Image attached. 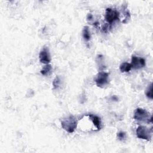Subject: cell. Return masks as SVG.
Returning <instances> with one entry per match:
<instances>
[{
  "instance_id": "1",
  "label": "cell",
  "mask_w": 153,
  "mask_h": 153,
  "mask_svg": "<svg viewBox=\"0 0 153 153\" xmlns=\"http://www.w3.org/2000/svg\"><path fill=\"white\" fill-rule=\"evenodd\" d=\"M61 125L65 130L72 133L77 127V120L74 116H69L62 121Z\"/></svg>"
},
{
  "instance_id": "2",
  "label": "cell",
  "mask_w": 153,
  "mask_h": 153,
  "mask_svg": "<svg viewBox=\"0 0 153 153\" xmlns=\"http://www.w3.org/2000/svg\"><path fill=\"white\" fill-rule=\"evenodd\" d=\"M134 119L138 121L145 122L147 123L152 122V116L149 118V113L145 109L142 108H138L134 113Z\"/></svg>"
},
{
  "instance_id": "3",
  "label": "cell",
  "mask_w": 153,
  "mask_h": 153,
  "mask_svg": "<svg viewBox=\"0 0 153 153\" xmlns=\"http://www.w3.org/2000/svg\"><path fill=\"white\" fill-rule=\"evenodd\" d=\"M137 135L139 139L150 141L152 136V129L142 126H139L137 129Z\"/></svg>"
},
{
  "instance_id": "4",
  "label": "cell",
  "mask_w": 153,
  "mask_h": 153,
  "mask_svg": "<svg viewBox=\"0 0 153 153\" xmlns=\"http://www.w3.org/2000/svg\"><path fill=\"white\" fill-rule=\"evenodd\" d=\"M105 20L108 24H112L119 19V13L116 10L108 8L105 11Z\"/></svg>"
},
{
  "instance_id": "5",
  "label": "cell",
  "mask_w": 153,
  "mask_h": 153,
  "mask_svg": "<svg viewBox=\"0 0 153 153\" xmlns=\"http://www.w3.org/2000/svg\"><path fill=\"white\" fill-rule=\"evenodd\" d=\"M108 78L109 74L106 72H99L96 78L94 79V82H96L97 86L99 87H102L105 85H107L108 83Z\"/></svg>"
},
{
  "instance_id": "6",
  "label": "cell",
  "mask_w": 153,
  "mask_h": 153,
  "mask_svg": "<svg viewBox=\"0 0 153 153\" xmlns=\"http://www.w3.org/2000/svg\"><path fill=\"white\" fill-rule=\"evenodd\" d=\"M132 68L135 69H139L144 68L145 65V61L144 58L141 57H137L135 56H132V63L130 64Z\"/></svg>"
},
{
  "instance_id": "7",
  "label": "cell",
  "mask_w": 153,
  "mask_h": 153,
  "mask_svg": "<svg viewBox=\"0 0 153 153\" xmlns=\"http://www.w3.org/2000/svg\"><path fill=\"white\" fill-rule=\"evenodd\" d=\"M39 59L40 61L44 64H49L51 61V57L49 53V49L47 48L44 47L39 54Z\"/></svg>"
},
{
  "instance_id": "8",
  "label": "cell",
  "mask_w": 153,
  "mask_h": 153,
  "mask_svg": "<svg viewBox=\"0 0 153 153\" xmlns=\"http://www.w3.org/2000/svg\"><path fill=\"white\" fill-rule=\"evenodd\" d=\"M89 116L90 117V119L92 120L94 126L97 127L98 130H100L101 129V121L100 119L98 116H94V115H93V114L89 115Z\"/></svg>"
},
{
  "instance_id": "9",
  "label": "cell",
  "mask_w": 153,
  "mask_h": 153,
  "mask_svg": "<svg viewBox=\"0 0 153 153\" xmlns=\"http://www.w3.org/2000/svg\"><path fill=\"white\" fill-rule=\"evenodd\" d=\"M132 65L127 62L122 63L120 66V70L122 72H128L132 69Z\"/></svg>"
},
{
  "instance_id": "10",
  "label": "cell",
  "mask_w": 153,
  "mask_h": 153,
  "mask_svg": "<svg viewBox=\"0 0 153 153\" xmlns=\"http://www.w3.org/2000/svg\"><path fill=\"white\" fill-rule=\"evenodd\" d=\"M83 36L86 41H89L91 39V35L88 26H85L83 30Z\"/></svg>"
},
{
  "instance_id": "11",
  "label": "cell",
  "mask_w": 153,
  "mask_h": 153,
  "mask_svg": "<svg viewBox=\"0 0 153 153\" xmlns=\"http://www.w3.org/2000/svg\"><path fill=\"white\" fill-rule=\"evenodd\" d=\"M51 70H52L51 66L49 64H47L43 67V68L41 71V73L43 75H47L50 74Z\"/></svg>"
},
{
  "instance_id": "12",
  "label": "cell",
  "mask_w": 153,
  "mask_h": 153,
  "mask_svg": "<svg viewBox=\"0 0 153 153\" xmlns=\"http://www.w3.org/2000/svg\"><path fill=\"white\" fill-rule=\"evenodd\" d=\"M145 94L147 97V98L152 99V83L150 84V85L148 87L147 89L145 92Z\"/></svg>"
},
{
  "instance_id": "13",
  "label": "cell",
  "mask_w": 153,
  "mask_h": 153,
  "mask_svg": "<svg viewBox=\"0 0 153 153\" xmlns=\"http://www.w3.org/2000/svg\"><path fill=\"white\" fill-rule=\"evenodd\" d=\"M60 84H61V79L59 78V76H57L53 82V86L54 89H56L57 88H58L59 86H60Z\"/></svg>"
},
{
  "instance_id": "14",
  "label": "cell",
  "mask_w": 153,
  "mask_h": 153,
  "mask_svg": "<svg viewBox=\"0 0 153 153\" xmlns=\"http://www.w3.org/2000/svg\"><path fill=\"white\" fill-rule=\"evenodd\" d=\"M117 138L120 141H123L126 138V134L125 132H120L117 133Z\"/></svg>"
},
{
  "instance_id": "15",
  "label": "cell",
  "mask_w": 153,
  "mask_h": 153,
  "mask_svg": "<svg viewBox=\"0 0 153 153\" xmlns=\"http://www.w3.org/2000/svg\"><path fill=\"white\" fill-rule=\"evenodd\" d=\"M92 19H93L92 15L90 14H89L88 16H87V20L88 21H91V20H92Z\"/></svg>"
}]
</instances>
